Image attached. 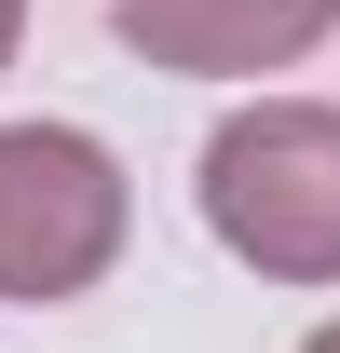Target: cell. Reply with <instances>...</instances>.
Returning a JSON list of instances; mask_svg holds the SVG:
<instances>
[{
  "label": "cell",
  "instance_id": "cell-1",
  "mask_svg": "<svg viewBox=\"0 0 340 353\" xmlns=\"http://www.w3.org/2000/svg\"><path fill=\"white\" fill-rule=\"evenodd\" d=\"M205 231L272 285H340V109L258 95L205 136Z\"/></svg>",
  "mask_w": 340,
  "mask_h": 353
},
{
  "label": "cell",
  "instance_id": "cell-3",
  "mask_svg": "<svg viewBox=\"0 0 340 353\" xmlns=\"http://www.w3.org/2000/svg\"><path fill=\"white\" fill-rule=\"evenodd\" d=\"M123 54L191 68V82H245V68H299L340 28V0H109Z\"/></svg>",
  "mask_w": 340,
  "mask_h": 353
},
{
  "label": "cell",
  "instance_id": "cell-4",
  "mask_svg": "<svg viewBox=\"0 0 340 353\" xmlns=\"http://www.w3.org/2000/svg\"><path fill=\"white\" fill-rule=\"evenodd\" d=\"M14 28H28V0H0V68H14Z\"/></svg>",
  "mask_w": 340,
  "mask_h": 353
},
{
  "label": "cell",
  "instance_id": "cell-5",
  "mask_svg": "<svg viewBox=\"0 0 340 353\" xmlns=\"http://www.w3.org/2000/svg\"><path fill=\"white\" fill-rule=\"evenodd\" d=\"M299 353H340V326H313V340H299Z\"/></svg>",
  "mask_w": 340,
  "mask_h": 353
},
{
  "label": "cell",
  "instance_id": "cell-2",
  "mask_svg": "<svg viewBox=\"0 0 340 353\" xmlns=\"http://www.w3.org/2000/svg\"><path fill=\"white\" fill-rule=\"evenodd\" d=\"M123 259V163L82 123H0V299H82Z\"/></svg>",
  "mask_w": 340,
  "mask_h": 353
}]
</instances>
